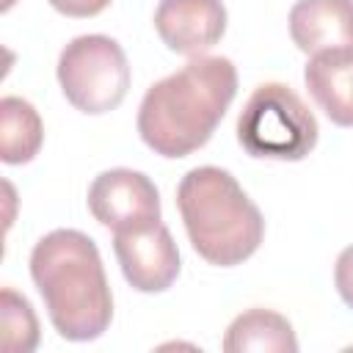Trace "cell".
<instances>
[{"label":"cell","mask_w":353,"mask_h":353,"mask_svg":"<svg viewBox=\"0 0 353 353\" xmlns=\"http://www.w3.org/2000/svg\"><path fill=\"white\" fill-rule=\"evenodd\" d=\"M44 141L39 110L22 97L0 99V157L6 165L30 163Z\"/></svg>","instance_id":"obj_12"},{"label":"cell","mask_w":353,"mask_h":353,"mask_svg":"<svg viewBox=\"0 0 353 353\" xmlns=\"http://www.w3.org/2000/svg\"><path fill=\"white\" fill-rule=\"evenodd\" d=\"M290 36L309 58L353 50V0H298L290 8Z\"/></svg>","instance_id":"obj_9"},{"label":"cell","mask_w":353,"mask_h":353,"mask_svg":"<svg viewBox=\"0 0 353 353\" xmlns=\"http://www.w3.org/2000/svg\"><path fill=\"white\" fill-rule=\"evenodd\" d=\"M0 331H3V350L8 353H30L39 345V320L30 301L11 287L0 292Z\"/></svg>","instance_id":"obj_13"},{"label":"cell","mask_w":353,"mask_h":353,"mask_svg":"<svg viewBox=\"0 0 353 353\" xmlns=\"http://www.w3.org/2000/svg\"><path fill=\"white\" fill-rule=\"evenodd\" d=\"M88 210L102 226L130 232L160 221V193L146 174L110 168L94 176L88 188Z\"/></svg>","instance_id":"obj_6"},{"label":"cell","mask_w":353,"mask_h":353,"mask_svg":"<svg viewBox=\"0 0 353 353\" xmlns=\"http://www.w3.org/2000/svg\"><path fill=\"white\" fill-rule=\"evenodd\" d=\"M303 83L336 127H353V50H328L309 58Z\"/></svg>","instance_id":"obj_10"},{"label":"cell","mask_w":353,"mask_h":353,"mask_svg":"<svg viewBox=\"0 0 353 353\" xmlns=\"http://www.w3.org/2000/svg\"><path fill=\"white\" fill-rule=\"evenodd\" d=\"M113 251L127 284L138 292H163L179 276V251L163 221L113 232Z\"/></svg>","instance_id":"obj_7"},{"label":"cell","mask_w":353,"mask_h":353,"mask_svg":"<svg viewBox=\"0 0 353 353\" xmlns=\"http://www.w3.org/2000/svg\"><path fill=\"white\" fill-rule=\"evenodd\" d=\"M226 353H295L298 339L287 317L270 309H248L237 314L223 336Z\"/></svg>","instance_id":"obj_11"},{"label":"cell","mask_w":353,"mask_h":353,"mask_svg":"<svg viewBox=\"0 0 353 353\" xmlns=\"http://www.w3.org/2000/svg\"><path fill=\"white\" fill-rule=\"evenodd\" d=\"M234 94V63L221 55H196L149 85L138 108V135L154 154L188 157L212 138Z\"/></svg>","instance_id":"obj_1"},{"label":"cell","mask_w":353,"mask_h":353,"mask_svg":"<svg viewBox=\"0 0 353 353\" xmlns=\"http://www.w3.org/2000/svg\"><path fill=\"white\" fill-rule=\"evenodd\" d=\"M154 30L176 55H204L226 33V8L221 0H160Z\"/></svg>","instance_id":"obj_8"},{"label":"cell","mask_w":353,"mask_h":353,"mask_svg":"<svg viewBox=\"0 0 353 353\" xmlns=\"http://www.w3.org/2000/svg\"><path fill=\"white\" fill-rule=\"evenodd\" d=\"M334 284H336L339 298L353 309V245L342 248V254L336 256V265H334Z\"/></svg>","instance_id":"obj_14"},{"label":"cell","mask_w":353,"mask_h":353,"mask_svg":"<svg viewBox=\"0 0 353 353\" xmlns=\"http://www.w3.org/2000/svg\"><path fill=\"white\" fill-rule=\"evenodd\" d=\"M30 279L52 328L69 342L102 336L113 320V295L97 243L77 229H55L30 251Z\"/></svg>","instance_id":"obj_2"},{"label":"cell","mask_w":353,"mask_h":353,"mask_svg":"<svg viewBox=\"0 0 353 353\" xmlns=\"http://www.w3.org/2000/svg\"><path fill=\"white\" fill-rule=\"evenodd\" d=\"M317 119L284 83H262L237 116V141L251 157L303 160L317 146Z\"/></svg>","instance_id":"obj_4"},{"label":"cell","mask_w":353,"mask_h":353,"mask_svg":"<svg viewBox=\"0 0 353 353\" xmlns=\"http://www.w3.org/2000/svg\"><path fill=\"white\" fill-rule=\"evenodd\" d=\"M130 63L121 44L102 33L72 39L58 55L63 97L88 116L116 110L130 91Z\"/></svg>","instance_id":"obj_5"},{"label":"cell","mask_w":353,"mask_h":353,"mask_svg":"<svg viewBox=\"0 0 353 353\" xmlns=\"http://www.w3.org/2000/svg\"><path fill=\"white\" fill-rule=\"evenodd\" d=\"M50 6L55 11H61L63 17L83 19V17H97L99 11H105L110 6V0H50Z\"/></svg>","instance_id":"obj_15"},{"label":"cell","mask_w":353,"mask_h":353,"mask_svg":"<svg viewBox=\"0 0 353 353\" xmlns=\"http://www.w3.org/2000/svg\"><path fill=\"white\" fill-rule=\"evenodd\" d=\"M176 207L193 251L210 265H240L265 237L259 207L226 168H190L176 185Z\"/></svg>","instance_id":"obj_3"}]
</instances>
